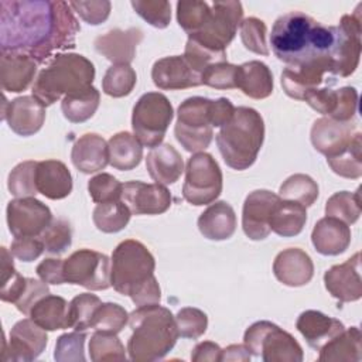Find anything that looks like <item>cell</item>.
I'll return each instance as SVG.
<instances>
[{"label":"cell","instance_id":"obj_1","mask_svg":"<svg viewBox=\"0 0 362 362\" xmlns=\"http://www.w3.org/2000/svg\"><path fill=\"white\" fill-rule=\"evenodd\" d=\"M0 49L23 54L37 64L75 47L81 25L69 3L48 0L0 1Z\"/></svg>","mask_w":362,"mask_h":362},{"label":"cell","instance_id":"obj_2","mask_svg":"<svg viewBox=\"0 0 362 362\" xmlns=\"http://www.w3.org/2000/svg\"><path fill=\"white\" fill-rule=\"evenodd\" d=\"M335 27H328L303 11L280 16L272 28L273 54L287 66L298 65L314 57L331 55Z\"/></svg>","mask_w":362,"mask_h":362},{"label":"cell","instance_id":"obj_3","mask_svg":"<svg viewBox=\"0 0 362 362\" xmlns=\"http://www.w3.org/2000/svg\"><path fill=\"white\" fill-rule=\"evenodd\" d=\"M154 269L156 260L141 242L123 240L112 253L110 286L129 296L137 307L160 304L161 290Z\"/></svg>","mask_w":362,"mask_h":362},{"label":"cell","instance_id":"obj_4","mask_svg":"<svg viewBox=\"0 0 362 362\" xmlns=\"http://www.w3.org/2000/svg\"><path fill=\"white\" fill-rule=\"evenodd\" d=\"M132 335L127 352L134 362H153L163 359L180 337L175 317L160 304L137 307L129 314Z\"/></svg>","mask_w":362,"mask_h":362},{"label":"cell","instance_id":"obj_5","mask_svg":"<svg viewBox=\"0 0 362 362\" xmlns=\"http://www.w3.org/2000/svg\"><path fill=\"white\" fill-rule=\"evenodd\" d=\"M264 140V122L253 107L239 106L216 134L219 153L228 167L242 171L257 158Z\"/></svg>","mask_w":362,"mask_h":362},{"label":"cell","instance_id":"obj_6","mask_svg":"<svg viewBox=\"0 0 362 362\" xmlns=\"http://www.w3.org/2000/svg\"><path fill=\"white\" fill-rule=\"evenodd\" d=\"M95 79L93 64L81 54H57L34 81L33 96L44 106L68 95L85 90Z\"/></svg>","mask_w":362,"mask_h":362},{"label":"cell","instance_id":"obj_7","mask_svg":"<svg viewBox=\"0 0 362 362\" xmlns=\"http://www.w3.org/2000/svg\"><path fill=\"white\" fill-rule=\"evenodd\" d=\"M243 344L252 355L262 356L264 362H301L304 358L296 338L270 321L252 324L243 335Z\"/></svg>","mask_w":362,"mask_h":362},{"label":"cell","instance_id":"obj_8","mask_svg":"<svg viewBox=\"0 0 362 362\" xmlns=\"http://www.w3.org/2000/svg\"><path fill=\"white\" fill-rule=\"evenodd\" d=\"M173 117L174 110L168 98L160 92H147L133 107V134L141 146L153 148L163 143Z\"/></svg>","mask_w":362,"mask_h":362},{"label":"cell","instance_id":"obj_9","mask_svg":"<svg viewBox=\"0 0 362 362\" xmlns=\"http://www.w3.org/2000/svg\"><path fill=\"white\" fill-rule=\"evenodd\" d=\"M242 17L243 8L240 1H214L201 30L188 35V38L212 52L226 54V47L235 38Z\"/></svg>","mask_w":362,"mask_h":362},{"label":"cell","instance_id":"obj_10","mask_svg":"<svg viewBox=\"0 0 362 362\" xmlns=\"http://www.w3.org/2000/svg\"><path fill=\"white\" fill-rule=\"evenodd\" d=\"M209 103L211 99L208 98L192 96L178 106L174 134L178 143L189 153H199L212 141L214 130L209 122Z\"/></svg>","mask_w":362,"mask_h":362},{"label":"cell","instance_id":"obj_11","mask_svg":"<svg viewBox=\"0 0 362 362\" xmlns=\"http://www.w3.org/2000/svg\"><path fill=\"white\" fill-rule=\"evenodd\" d=\"M222 171L216 160L204 151L187 161L182 197L195 206L212 204L222 192Z\"/></svg>","mask_w":362,"mask_h":362},{"label":"cell","instance_id":"obj_12","mask_svg":"<svg viewBox=\"0 0 362 362\" xmlns=\"http://www.w3.org/2000/svg\"><path fill=\"white\" fill-rule=\"evenodd\" d=\"M337 82L335 68L331 55L314 57L298 65L286 66L281 72V86L284 92L298 100L321 86H331Z\"/></svg>","mask_w":362,"mask_h":362},{"label":"cell","instance_id":"obj_13","mask_svg":"<svg viewBox=\"0 0 362 362\" xmlns=\"http://www.w3.org/2000/svg\"><path fill=\"white\" fill-rule=\"evenodd\" d=\"M65 283L99 291L110 287V260L106 255L79 249L64 260Z\"/></svg>","mask_w":362,"mask_h":362},{"label":"cell","instance_id":"obj_14","mask_svg":"<svg viewBox=\"0 0 362 362\" xmlns=\"http://www.w3.org/2000/svg\"><path fill=\"white\" fill-rule=\"evenodd\" d=\"M359 4L352 14L342 16L339 25L335 27V41L331 51V58L335 68V75L346 78L355 72L361 57V35L362 18Z\"/></svg>","mask_w":362,"mask_h":362},{"label":"cell","instance_id":"obj_15","mask_svg":"<svg viewBox=\"0 0 362 362\" xmlns=\"http://www.w3.org/2000/svg\"><path fill=\"white\" fill-rule=\"evenodd\" d=\"M6 216L14 238L40 236L54 221L51 209L34 197L11 199L7 204Z\"/></svg>","mask_w":362,"mask_h":362},{"label":"cell","instance_id":"obj_16","mask_svg":"<svg viewBox=\"0 0 362 362\" xmlns=\"http://www.w3.org/2000/svg\"><path fill=\"white\" fill-rule=\"evenodd\" d=\"M48 342L45 329L31 318L20 320L10 331L8 342L3 344V361L30 362L38 358Z\"/></svg>","mask_w":362,"mask_h":362},{"label":"cell","instance_id":"obj_17","mask_svg":"<svg viewBox=\"0 0 362 362\" xmlns=\"http://www.w3.org/2000/svg\"><path fill=\"white\" fill-rule=\"evenodd\" d=\"M122 201L134 215H158L171 206V194L157 182L129 181L123 184Z\"/></svg>","mask_w":362,"mask_h":362},{"label":"cell","instance_id":"obj_18","mask_svg":"<svg viewBox=\"0 0 362 362\" xmlns=\"http://www.w3.org/2000/svg\"><path fill=\"white\" fill-rule=\"evenodd\" d=\"M279 199V195L267 189H256L246 197L242 211V228L249 239L263 240L269 236L272 232V212Z\"/></svg>","mask_w":362,"mask_h":362},{"label":"cell","instance_id":"obj_19","mask_svg":"<svg viewBox=\"0 0 362 362\" xmlns=\"http://www.w3.org/2000/svg\"><path fill=\"white\" fill-rule=\"evenodd\" d=\"M1 119L18 136H33L44 124L45 106L34 96H18L11 102L3 99Z\"/></svg>","mask_w":362,"mask_h":362},{"label":"cell","instance_id":"obj_20","mask_svg":"<svg viewBox=\"0 0 362 362\" xmlns=\"http://www.w3.org/2000/svg\"><path fill=\"white\" fill-rule=\"evenodd\" d=\"M324 284L328 293L341 303L359 300L362 297L361 253L356 252L346 262L335 264L327 270L324 274Z\"/></svg>","mask_w":362,"mask_h":362},{"label":"cell","instance_id":"obj_21","mask_svg":"<svg viewBox=\"0 0 362 362\" xmlns=\"http://www.w3.org/2000/svg\"><path fill=\"white\" fill-rule=\"evenodd\" d=\"M154 85L163 90L187 89L202 85L201 75L192 69L184 55L165 57L154 62L151 68Z\"/></svg>","mask_w":362,"mask_h":362},{"label":"cell","instance_id":"obj_22","mask_svg":"<svg viewBox=\"0 0 362 362\" xmlns=\"http://www.w3.org/2000/svg\"><path fill=\"white\" fill-rule=\"evenodd\" d=\"M358 133L355 124L331 117L317 119L311 127V143L317 151L331 157L344 150Z\"/></svg>","mask_w":362,"mask_h":362},{"label":"cell","instance_id":"obj_23","mask_svg":"<svg viewBox=\"0 0 362 362\" xmlns=\"http://www.w3.org/2000/svg\"><path fill=\"white\" fill-rule=\"evenodd\" d=\"M143 40V33L139 28L120 30L115 28L99 35L93 45L98 54L103 55L113 64H129L136 57L137 45Z\"/></svg>","mask_w":362,"mask_h":362},{"label":"cell","instance_id":"obj_24","mask_svg":"<svg viewBox=\"0 0 362 362\" xmlns=\"http://www.w3.org/2000/svg\"><path fill=\"white\" fill-rule=\"evenodd\" d=\"M276 279L288 287H300L310 283L314 276V264L308 253L298 247L281 250L273 262Z\"/></svg>","mask_w":362,"mask_h":362},{"label":"cell","instance_id":"obj_25","mask_svg":"<svg viewBox=\"0 0 362 362\" xmlns=\"http://www.w3.org/2000/svg\"><path fill=\"white\" fill-rule=\"evenodd\" d=\"M296 327L305 338L307 344L315 351H320L328 341L345 329L339 320L315 310L301 313L297 318Z\"/></svg>","mask_w":362,"mask_h":362},{"label":"cell","instance_id":"obj_26","mask_svg":"<svg viewBox=\"0 0 362 362\" xmlns=\"http://www.w3.org/2000/svg\"><path fill=\"white\" fill-rule=\"evenodd\" d=\"M311 242L315 250L324 256L344 253L351 243L349 226L332 216L321 218L311 232Z\"/></svg>","mask_w":362,"mask_h":362},{"label":"cell","instance_id":"obj_27","mask_svg":"<svg viewBox=\"0 0 362 362\" xmlns=\"http://www.w3.org/2000/svg\"><path fill=\"white\" fill-rule=\"evenodd\" d=\"M72 164L83 174L103 170L109 164V148L106 140L96 133L81 136L72 146Z\"/></svg>","mask_w":362,"mask_h":362},{"label":"cell","instance_id":"obj_28","mask_svg":"<svg viewBox=\"0 0 362 362\" xmlns=\"http://www.w3.org/2000/svg\"><path fill=\"white\" fill-rule=\"evenodd\" d=\"M37 191L49 199H62L72 191V175L58 160L38 161L35 170Z\"/></svg>","mask_w":362,"mask_h":362},{"label":"cell","instance_id":"obj_29","mask_svg":"<svg viewBox=\"0 0 362 362\" xmlns=\"http://www.w3.org/2000/svg\"><path fill=\"white\" fill-rule=\"evenodd\" d=\"M37 62L23 54L1 52L0 58V79L1 88L7 92L25 90L35 78Z\"/></svg>","mask_w":362,"mask_h":362},{"label":"cell","instance_id":"obj_30","mask_svg":"<svg viewBox=\"0 0 362 362\" xmlns=\"http://www.w3.org/2000/svg\"><path fill=\"white\" fill-rule=\"evenodd\" d=\"M146 168L148 175L161 185L174 184L184 171L181 154L168 143L153 147L146 157Z\"/></svg>","mask_w":362,"mask_h":362},{"label":"cell","instance_id":"obj_31","mask_svg":"<svg viewBox=\"0 0 362 362\" xmlns=\"http://www.w3.org/2000/svg\"><path fill=\"white\" fill-rule=\"evenodd\" d=\"M198 229L209 240L229 239L236 230V214L226 201H216L199 215Z\"/></svg>","mask_w":362,"mask_h":362},{"label":"cell","instance_id":"obj_32","mask_svg":"<svg viewBox=\"0 0 362 362\" xmlns=\"http://www.w3.org/2000/svg\"><path fill=\"white\" fill-rule=\"evenodd\" d=\"M236 88L252 99H264L273 92V75L262 61H249L238 66Z\"/></svg>","mask_w":362,"mask_h":362},{"label":"cell","instance_id":"obj_33","mask_svg":"<svg viewBox=\"0 0 362 362\" xmlns=\"http://www.w3.org/2000/svg\"><path fill=\"white\" fill-rule=\"evenodd\" d=\"M69 303L59 296L48 294L38 300L30 311V318L45 331L69 328Z\"/></svg>","mask_w":362,"mask_h":362},{"label":"cell","instance_id":"obj_34","mask_svg":"<svg viewBox=\"0 0 362 362\" xmlns=\"http://www.w3.org/2000/svg\"><path fill=\"white\" fill-rule=\"evenodd\" d=\"M305 222L307 211L304 205L280 198L272 212L270 230L279 236L291 238L303 230Z\"/></svg>","mask_w":362,"mask_h":362},{"label":"cell","instance_id":"obj_35","mask_svg":"<svg viewBox=\"0 0 362 362\" xmlns=\"http://www.w3.org/2000/svg\"><path fill=\"white\" fill-rule=\"evenodd\" d=\"M361 331L358 327L344 329L341 334L328 341L321 349L318 361L321 362H358L361 361Z\"/></svg>","mask_w":362,"mask_h":362},{"label":"cell","instance_id":"obj_36","mask_svg":"<svg viewBox=\"0 0 362 362\" xmlns=\"http://www.w3.org/2000/svg\"><path fill=\"white\" fill-rule=\"evenodd\" d=\"M107 148L109 164L120 171L136 168L143 158L141 143L129 132H120L112 136L107 141Z\"/></svg>","mask_w":362,"mask_h":362},{"label":"cell","instance_id":"obj_37","mask_svg":"<svg viewBox=\"0 0 362 362\" xmlns=\"http://www.w3.org/2000/svg\"><path fill=\"white\" fill-rule=\"evenodd\" d=\"M99 90L95 86H90L85 90L65 96L61 102V109L65 119L72 123H82L95 115L99 107Z\"/></svg>","mask_w":362,"mask_h":362},{"label":"cell","instance_id":"obj_38","mask_svg":"<svg viewBox=\"0 0 362 362\" xmlns=\"http://www.w3.org/2000/svg\"><path fill=\"white\" fill-rule=\"evenodd\" d=\"M331 170L344 178H359L362 175V134L358 132L351 143L339 153L327 157Z\"/></svg>","mask_w":362,"mask_h":362},{"label":"cell","instance_id":"obj_39","mask_svg":"<svg viewBox=\"0 0 362 362\" xmlns=\"http://www.w3.org/2000/svg\"><path fill=\"white\" fill-rule=\"evenodd\" d=\"M132 212L123 201H110L98 204L93 209V223L105 233H116L124 229L130 221Z\"/></svg>","mask_w":362,"mask_h":362},{"label":"cell","instance_id":"obj_40","mask_svg":"<svg viewBox=\"0 0 362 362\" xmlns=\"http://www.w3.org/2000/svg\"><path fill=\"white\" fill-rule=\"evenodd\" d=\"M279 192L281 199L294 201L307 208L318 198V184L310 175L294 174L280 185Z\"/></svg>","mask_w":362,"mask_h":362},{"label":"cell","instance_id":"obj_41","mask_svg":"<svg viewBox=\"0 0 362 362\" xmlns=\"http://www.w3.org/2000/svg\"><path fill=\"white\" fill-rule=\"evenodd\" d=\"M325 215L337 218L346 225L355 223L361 216L359 189L355 192L339 191L331 195L325 204Z\"/></svg>","mask_w":362,"mask_h":362},{"label":"cell","instance_id":"obj_42","mask_svg":"<svg viewBox=\"0 0 362 362\" xmlns=\"http://www.w3.org/2000/svg\"><path fill=\"white\" fill-rule=\"evenodd\" d=\"M136 82V71L129 64H113L103 76L102 89L112 98H123L133 90Z\"/></svg>","mask_w":362,"mask_h":362},{"label":"cell","instance_id":"obj_43","mask_svg":"<svg viewBox=\"0 0 362 362\" xmlns=\"http://www.w3.org/2000/svg\"><path fill=\"white\" fill-rule=\"evenodd\" d=\"M27 286V277H23L14 267L11 252L1 247V287L0 298L6 303L16 304Z\"/></svg>","mask_w":362,"mask_h":362},{"label":"cell","instance_id":"obj_44","mask_svg":"<svg viewBox=\"0 0 362 362\" xmlns=\"http://www.w3.org/2000/svg\"><path fill=\"white\" fill-rule=\"evenodd\" d=\"M100 304V298L90 293H82L74 297L68 308L69 328H74L75 331L89 329L92 325L93 315Z\"/></svg>","mask_w":362,"mask_h":362},{"label":"cell","instance_id":"obj_45","mask_svg":"<svg viewBox=\"0 0 362 362\" xmlns=\"http://www.w3.org/2000/svg\"><path fill=\"white\" fill-rule=\"evenodd\" d=\"M89 356L93 362L124 361V346L116 334L96 331L89 341Z\"/></svg>","mask_w":362,"mask_h":362},{"label":"cell","instance_id":"obj_46","mask_svg":"<svg viewBox=\"0 0 362 362\" xmlns=\"http://www.w3.org/2000/svg\"><path fill=\"white\" fill-rule=\"evenodd\" d=\"M38 161H23L17 164L8 174L7 188L16 198L35 197L38 194L35 185V170Z\"/></svg>","mask_w":362,"mask_h":362},{"label":"cell","instance_id":"obj_47","mask_svg":"<svg viewBox=\"0 0 362 362\" xmlns=\"http://www.w3.org/2000/svg\"><path fill=\"white\" fill-rule=\"evenodd\" d=\"M211 10V3L199 0H182L177 3V21L188 34H195L201 30Z\"/></svg>","mask_w":362,"mask_h":362},{"label":"cell","instance_id":"obj_48","mask_svg":"<svg viewBox=\"0 0 362 362\" xmlns=\"http://www.w3.org/2000/svg\"><path fill=\"white\" fill-rule=\"evenodd\" d=\"M129 321L127 311L116 303H102L92 320L90 328L110 334H119Z\"/></svg>","mask_w":362,"mask_h":362},{"label":"cell","instance_id":"obj_49","mask_svg":"<svg viewBox=\"0 0 362 362\" xmlns=\"http://www.w3.org/2000/svg\"><path fill=\"white\" fill-rule=\"evenodd\" d=\"M38 238L44 243L45 252L58 256L71 246L72 229L65 219H54Z\"/></svg>","mask_w":362,"mask_h":362},{"label":"cell","instance_id":"obj_50","mask_svg":"<svg viewBox=\"0 0 362 362\" xmlns=\"http://www.w3.org/2000/svg\"><path fill=\"white\" fill-rule=\"evenodd\" d=\"M240 40L246 49L259 54V55H269V45L266 41L267 28L266 24L256 18L247 17L240 23Z\"/></svg>","mask_w":362,"mask_h":362},{"label":"cell","instance_id":"obj_51","mask_svg":"<svg viewBox=\"0 0 362 362\" xmlns=\"http://www.w3.org/2000/svg\"><path fill=\"white\" fill-rule=\"evenodd\" d=\"M85 339H86L85 331L62 334L57 339L54 359L58 362H83L86 359L83 352Z\"/></svg>","mask_w":362,"mask_h":362},{"label":"cell","instance_id":"obj_52","mask_svg":"<svg viewBox=\"0 0 362 362\" xmlns=\"http://www.w3.org/2000/svg\"><path fill=\"white\" fill-rule=\"evenodd\" d=\"M132 7L156 28H165L171 20V6L165 0H133Z\"/></svg>","mask_w":362,"mask_h":362},{"label":"cell","instance_id":"obj_53","mask_svg":"<svg viewBox=\"0 0 362 362\" xmlns=\"http://www.w3.org/2000/svg\"><path fill=\"white\" fill-rule=\"evenodd\" d=\"M175 324L178 334L182 338L197 339L205 334L208 327V317L199 308L185 307L177 313Z\"/></svg>","mask_w":362,"mask_h":362},{"label":"cell","instance_id":"obj_54","mask_svg":"<svg viewBox=\"0 0 362 362\" xmlns=\"http://www.w3.org/2000/svg\"><path fill=\"white\" fill-rule=\"evenodd\" d=\"M88 191L92 201L96 204L119 201L122 198L123 184H120L113 175L100 173L89 180Z\"/></svg>","mask_w":362,"mask_h":362},{"label":"cell","instance_id":"obj_55","mask_svg":"<svg viewBox=\"0 0 362 362\" xmlns=\"http://www.w3.org/2000/svg\"><path fill=\"white\" fill-rule=\"evenodd\" d=\"M236 76L238 65L222 61L208 65L201 75V82L215 89H232L236 88Z\"/></svg>","mask_w":362,"mask_h":362},{"label":"cell","instance_id":"obj_56","mask_svg":"<svg viewBox=\"0 0 362 362\" xmlns=\"http://www.w3.org/2000/svg\"><path fill=\"white\" fill-rule=\"evenodd\" d=\"M69 6L74 11L79 14V17L90 24L99 25L107 20L110 14L112 4L110 1L100 0V1H69Z\"/></svg>","mask_w":362,"mask_h":362},{"label":"cell","instance_id":"obj_57","mask_svg":"<svg viewBox=\"0 0 362 362\" xmlns=\"http://www.w3.org/2000/svg\"><path fill=\"white\" fill-rule=\"evenodd\" d=\"M358 110V92L352 86H344L337 89V106L331 119L339 122H351Z\"/></svg>","mask_w":362,"mask_h":362},{"label":"cell","instance_id":"obj_58","mask_svg":"<svg viewBox=\"0 0 362 362\" xmlns=\"http://www.w3.org/2000/svg\"><path fill=\"white\" fill-rule=\"evenodd\" d=\"M48 294H49V288H48L47 283H44L42 280L40 281V280L27 277V286H25L21 297L17 300V303L14 305L24 315H30V311L34 307V304Z\"/></svg>","mask_w":362,"mask_h":362},{"label":"cell","instance_id":"obj_59","mask_svg":"<svg viewBox=\"0 0 362 362\" xmlns=\"http://www.w3.org/2000/svg\"><path fill=\"white\" fill-rule=\"evenodd\" d=\"M44 250V243L38 236L14 238L10 247L11 255L21 262H33L38 259Z\"/></svg>","mask_w":362,"mask_h":362},{"label":"cell","instance_id":"obj_60","mask_svg":"<svg viewBox=\"0 0 362 362\" xmlns=\"http://www.w3.org/2000/svg\"><path fill=\"white\" fill-rule=\"evenodd\" d=\"M304 102H307L318 113L331 116L337 106V90L331 89V86L317 88L305 95Z\"/></svg>","mask_w":362,"mask_h":362},{"label":"cell","instance_id":"obj_61","mask_svg":"<svg viewBox=\"0 0 362 362\" xmlns=\"http://www.w3.org/2000/svg\"><path fill=\"white\" fill-rule=\"evenodd\" d=\"M37 276L47 284H64V260L48 257L44 259L35 269Z\"/></svg>","mask_w":362,"mask_h":362},{"label":"cell","instance_id":"obj_62","mask_svg":"<svg viewBox=\"0 0 362 362\" xmlns=\"http://www.w3.org/2000/svg\"><path fill=\"white\" fill-rule=\"evenodd\" d=\"M233 103L226 98H219L216 100H211L209 103V122L212 127L225 126L235 113Z\"/></svg>","mask_w":362,"mask_h":362},{"label":"cell","instance_id":"obj_63","mask_svg":"<svg viewBox=\"0 0 362 362\" xmlns=\"http://www.w3.org/2000/svg\"><path fill=\"white\" fill-rule=\"evenodd\" d=\"M221 346L212 341H204L195 345L191 352V359L194 362H219L221 361Z\"/></svg>","mask_w":362,"mask_h":362},{"label":"cell","instance_id":"obj_64","mask_svg":"<svg viewBox=\"0 0 362 362\" xmlns=\"http://www.w3.org/2000/svg\"><path fill=\"white\" fill-rule=\"evenodd\" d=\"M252 354L249 352V349L243 345L239 344H233L226 346L225 349H222L221 352V361L222 362H249L250 361Z\"/></svg>","mask_w":362,"mask_h":362}]
</instances>
